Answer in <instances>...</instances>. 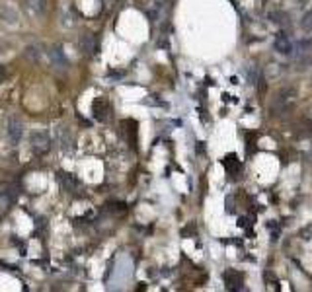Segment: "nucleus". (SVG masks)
<instances>
[{
	"label": "nucleus",
	"instance_id": "423d86ee",
	"mask_svg": "<svg viewBox=\"0 0 312 292\" xmlns=\"http://www.w3.org/2000/svg\"><path fill=\"white\" fill-rule=\"evenodd\" d=\"M55 139L61 144L62 150H71L73 144H75V137H73L71 129L66 127V125H57V129H55Z\"/></svg>",
	"mask_w": 312,
	"mask_h": 292
},
{
	"label": "nucleus",
	"instance_id": "2eb2a0df",
	"mask_svg": "<svg viewBox=\"0 0 312 292\" xmlns=\"http://www.w3.org/2000/svg\"><path fill=\"white\" fill-rule=\"evenodd\" d=\"M10 206H12V197L6 191H0V218L10 211Z\"/></svg>",
	"mask_w": 312,
	"mask_h": 292
},
{
	"label": "nucleus",
	"instance_id": "f03ea898",
	"mask_svg": "<svg viewBox=\"0 0 312 292\" xmlns=\"http://www.w3.org/2000/svg\"><path fill=\"white\" fill-rule=\"evenodd\" d=\"M293 59L299 66H306V64L312 63V41L306 39V41H300L297 43V47H293Z\"/></svg>",
	"mask_w": 312,
	"mask_h": 292
},
{
	"label": "nucleus",
	"instance_id": "aec40b11",
	"mask_svg": "<svg viewBox=\"0 0 312 292\" xmlns=\"http://www.w3.org/2000/svg\"><path fill=\"white\" fill-rule=\"evenodd\" d=\"M300 2H306V0H300Z\"/></svg>",
	"mask_w": 312,
	"mask_h": 292
},
{
	"label": "nucleus",
	"instance_id": "0eeeda50",
	"mask_svg": "<svg viewBox=\"0 0 312 292\" xmlns=\"http://www.w3.org/2000/svg\"><path fill=\"white\" fill-rule=\"evenodd\" d=\"M6 133H8V139L12 144H18L22 137H24V123L16 117H10L8 119V127H6Z\"/></svg>",
	"mask_w": 312,
	"mask_h": 292
},
{
	"label": "nucleus",
	"instance_id": "dca6fc26",
	"mask_svg": "<svg viewBox=\"0 0 312 292\" xmlns=\"http://www.w3.org/2000/svg\"><path fill=\"white\" fill-rule=\"evenodd\" d=\"M300 27L304 29V31H312V10L302 16V20H300Z\"/></svg>",
	"mask_w": 312,
	"mask_h": 292
},
{
	"label": "nucleus",
	"instance_id": "4468645a",
	"mask_svg": "<svg viewBox=\"0 0 312 292\" xmlns=\"http://www.w3.org/2000/svg\"><path fill=\"white\" fill-rule=\"evenodd\" d=\"M225 165H226V170H228L230 174H234L232 178H236L238 170H240V162H238L236 154H228V156L225 158Z\"/></svg>",
	"mask_w": 312,
	"mask_h": 292
},
{
	"label": "nucleus",
	"instance_id": "6e6552de",
	"mask_svg": "<svg viewBox=\"0 0 312 292\" xmlns=\"http://www.w3.org/2000/svg\"><path fill=\"white\" fill-rule=\"evenodd\" d=\"M92 113L98 121H106L108 115H110V102L106 98H98L92 103Z\"/></svg>",
	"mask_w": 312,
	"mask_h": 292
},
{
	"label": "nucleus",
	"instance_id": "9b49d317",
	"mask_svg": "<svg viewBox=\"0 0 312 292\" xmlns=\"http://www.w3.org/2000/svg\"><path fill=\"white\" fill-rule=\"evenodd\" d=\"M24 6L31 16H43L47 10V0H24Z\"/></svg>",
	"mask_w": 312,
	"mask_h": 292
},
{
	"label": "nucleus",
	"instance_id": "f8f14e48",
	"mask_svg": "<svg viewBox=\"0 0 312 292\" xmlns=\"http://www.w3.org/2000/svg\"><path fill=\"white\" fill-rule=\"evenodd\" d=\"M273 47L275 51L281 53V55H289V53L293 51V43H291V39L285 33H277V37L273 41Z\"/></svg>",
	"mask_w": 312,
	"mask_h": 292
},
{
	"label": "nucleus",
	"instance_id": "7ed1b4c3",
	"mask_svg": "<svg viewBox=\"0 0 312 292\" xmlns=\"http://www.w3.org/2000/svg\"><path fill=\"white\" fill-rule=\"evenodd\" d=\"M29 144L36 156H45L51 150V139L47 133H33L29 139Z\"/></svg>",
	"mask_w": 312,
	"mask_h": 292
},
{
	"label": "nucleus",
	"instance_id": "a211bd4d",
	"mask_svg": "<svg viewBox=\"0 0 312 292\" xmlns=\"http://www.w3.org/2000/svg\"><path fill=\"white\" fill-rule=\"evenodd\" d=\"M265 280H269V282H271V286H275V288H279V286H277V279H273V275H271L269 271L265 273Z\"/></svg>",
	"mask_w": 312,
	"mask_h": 292
},
{
	"label": "nucleus",
	"instance_id": "1a4fd4ad",
	"mask_svg": "<svg viewBox=\"0 0 312 292\" xmlns=\"http://www.w3.org/2000/svg\"><path fill=\"white\" fill-rule=\"evenodd\" d=\"M225 282L228 290H242L244 288V277L238 271H226L225 273Z\"/></svg>",
	"mask_w": 312,
	"mask_h": 292
},
{
	"label": "nucleus",
	"instance_id": "20e7f679",
	"mask_svg": "<svg viewBox=\"0 0 312 292\" xmlns=\"http://www.w3.org/2000/svg\"><path fill=\"white\" fill-rule=\"evenodd\" d=\"M47 57H49V63L55 70H68V59L66 55L62 53L61 45H53L49 51H47Z\"/></svg>",
	"mask_w": 312,
	"mask_h": 292
},
{
	"label": "nucleus",
	"instance_id": "6ab92c4d",
	"mask_svg": "<svg viewBox=\"0 0 312 292\" xmlns=\"http://www.w3.org/2000/svg\"><path fill=\"white\" fill-rule=\"evenodd\" d=\"M4 78H6V70L0 68V82H4Z\"/></svg>",
	"mask_w": 312,
	"mask_h": 292
},
{
	"label": "nucleus",
	"instance_id": "39448f33",
	"mask_svg": "<svg viewBox=\"0 0 312 292\" xmlns=\"http://www.w3.org/2000/svg\"><path fill=\"white\" fill-rule=\"evenodd\" d=\"M78 47H80V53L84 57H94L98 53V39L94 33H84L78 39Z\"/></svg>",
	"mask_w": 312,
	"mask_h": 292
},
{
	"label": "nucleus",
	"instance_id": "f257e3e1",
	"mask_svg": "<svg viewBox=\"0 0 312 292\" xmlns=\"http://www.w3.org/2000/svg\"><path fill=\"white\" fill-rule=\"evenodd\" d=\"M293 102H295V90H291V88L281 90V92L277 94L275 102L271 103L269 111H271L273 117H281V115H285L289 109L293 107Z\"/></svg>",
	"mask_w": 312,
	"mask_h": 292
},
{
	"label": "nucleus",
	"instance_id": "9d476101",
	"mask_svg": "<svg viewBox=\"0 0 312 292\" xmlns=\"http://www.w3.org/2000/svg\"><path fill=\"white\" fill-rule=\"evenodd\" d=\"M59 181H61L62 189L68 191V193H76V191L80 189V181H78L73 174H64V172H61V174H59Z\"/></svg>",
	"mask_w": 312,
	"mask_h": 292
},
{
	"label": "nucleus",
	"instance_id": "ddd939ff",
	"mask_svg": "<svg viewBox=\"0 0 312 292\" xmlns=\"http://www.w3.org/2000/svg\"><path fill=\"white\" fill-rule=\"evenodd\" d=\"M43 47L41 45H29L27 49H25V57L31 61V63H39L41 59H43Z\"/></svg>",
	"mask_w": 312,
	"mask_h": 292
},
{
	"label": "nucleus",
	"instance_id": "f3484780",
	"mask_svg": "<svg viewBox=\"0 0 312 292\" xmlns=\"http://www.w3.org/2000/svg\"><path fill=\"white\" fill-rule=\"evenodd\" d=\"M271 20L279 26H287V14L285 12H273L271 14Z\"/></svg>",
	"mask_w": 312,
	"mask_h": 292
}]
</instances>
